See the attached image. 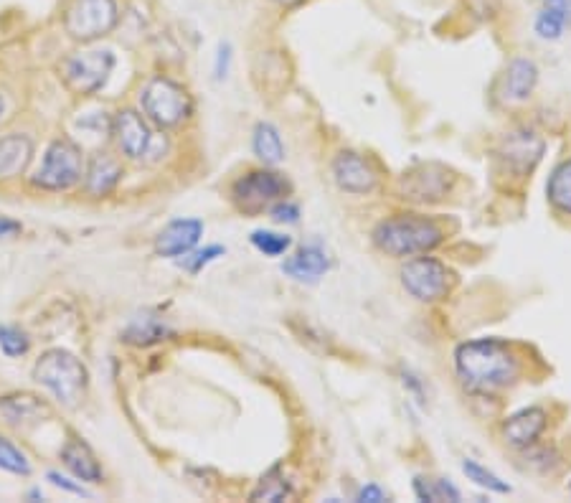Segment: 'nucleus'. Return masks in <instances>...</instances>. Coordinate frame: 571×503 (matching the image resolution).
Here are the masks:
<instances>
[{"label": "nucleus", "mask_w": 571, "mask_h": 503, "mask_svg": "<svg viewBox=\"0 0 571 503\" xmlns=\"http://www.w3.org/2000/svg\"><path fill=\"white\" fill-rule=\"evenodd\" d=\"M33 158V140L28 135L11 133L0 138V178L21 176Z\"/></svg>", "instance_id": "obj_19"}, {"label": "nucleus", "mask_w": 571, "mask_h": 503, "mask_svg": "<svg viewBox=\"0 0 571 503\" xmlns=\"http://www.w3.org/2000/svg\"><path fill=\"white\" fill-rule=\"evenodd\" d=\"M0 470H8L13 476H31L28 458L6 437H0Z\"/></svg>", "instance_id": "obj_27"}, {"label": "nucleus", "mask_w": 571, "mask_h": 503, "mask_svg": "<svg viewBox=\"0 0 571 503\" xmlns=\"http://www.w3.org/2000/svg\"><path fill=\"white\" fill-rule=\"evenodd\" d=\"M272 3H277L280 8H292L297 6V3H302V0H272Z\"/></svg>", "instance_id": "obj_38"}, {"label": "nucleus", "mask_w": 571, "mask_h": 503, "mask_svg": "<svg viewBox=\"0 0 571 503\" xmlns=\"http://www.w3.org/2000/svg\"><path fill=\"white\" fill-rule=\"evenodd\" d=\"M168 336H173L171 326L160 321L158 316H150V313H143V316L135 318V321L125 328V333H122V338H125L127 343H135V346H153V343L165 341Z\"/></svg>", "instance_id": "obj_22"}, {"label": "nucleus", "mask_w": 571, "mask_h": 503, "mask_svg": "<svg viewBox=\"0 0 571 503\" xmlns=\"http://www.w3.org/2000/svg\"><path fill=\"white\" fill-rule=\"evenodd\" d=\"M333 178L338 188L348 191V194H371L379 186V176L371 168V163L353 150H343V153L335 155Z\"/></svg>", "instance_id": "obj_11"}, {"label": "nucleus", "mask_w": 571, "mask_h": 503, "mask_svg": "<svg viewBox=\"0 0 571 503\" xmlns=\"http://www.w3.org/2000/svg\"><path fill=\"white\" fill-rule=\"evenodd\" d=\"M51 483H54L56 488H61V491H69V493H74V496H89L87 491H84V486H82V481L79 483H74L72 478H66V476H61V473H56V470H51L49 476Z\"/></svg>", "instance_id": "obj_34"}, {"label": "nucleus", "mask_w": 571, "mask_h": 503, "mask_svg": "<svg viewBox=\"0 0 571 503\" xmlns=\"http://www.w3.org/2000/svg\"><path fill=\"white\" fill-rule=\"evenodd\" d=\"M462 470H465V476L470 478V481L475 483V486L485 488V491H493V493H511V486L508 483L500 481L495 473H490L488 468H483V465L478 463V460L467 458L465 463H462Z\"/></svg>", "instance_id": "obj_26"}, {"label": "nucleus", "mask_w": 571, "mask_h": 503, "mask_svg": "<svg viewBox=\"0 0 571 503\" xmlns=\"http://www.w3.org/2000/svg\"><path fill=\"white\" fill-rule=\"evenodd\" d=\"M564 28V18H559L554 11H549V8H541L536 21H533V31L544 41H559L561 36H564Z\"/></svg>", "instance_id": "obj_30"}, {"label": "nucleus", "mask_w": 571, "mask_h": 503, "mask_svg": "<svg viewBox=\"0 0 571 503\" xmlns=\"http://www.w3.org/2000/svg\"><path fill=\"white\" fill-rule=\"evenodd\" d=\"M569 493H571V483H569Z\"/></svg>", "instance_id": "obj_40"}, {"label": "nucleus", "mask_w": 571, "mask_h": 503, "mask_svg": "<svg viewBox=\"0 0 571 503\" xmlns=\"http://www.w3.org/2000/svg\"><path fill=\"white\" fill-rule=\"evenodd\" d=\"M0 415L6 417L8 425L13 427H31L51 417V410L49 404L36 394L18 392L0 399Z\"/></svg>", "instance_id": "obj_15"}, {"label": "nucleus", "mask_w": 571, "mask_h": 503, "mask_svg": "<svg viewBox=\"0 0 571 503\" xmlns=\"http://www.w3.org/2000/svg\"><path fill=\"white\" fill-rule=\"evenodd\" d=\"M290 496V483L285 481V476L280 473V468H272L267 476L259 481V486L254 488L252 501H285Z\"/></svg>", "instance_id": "obj_25"}, {"label": "nucleus", "mask_w": 571, "mask_h": 503, "mask_svg": "<svg viewBox=\"0 0 571 503\" xmlns=\"http://www.w3.org/2000/svg\"><path fill=\"white\" fill-rule=\"evenodd\" d=\"M358 501H363V503H381V501H386V493L381 491L376 483H368V486H363L361 491H358Z\"/></svg>", "instance_id": "obj_35"}, {"label": "nucleus", "mask_w": 571, "mask_h": 503, "mask_svg": "<svg viewBox=\"0 0 571 503\" xmlns=\"http://www.w3.org/2000/svg\"><path fill=\"white\" fill-rule=\"evenodd\" d=\"M270 216L277 224H297L300 222V206L292 204V201H287V199H280L272 204Z\"/></svg>", "instance_id": "obj_32"}, {"label": "nucleus", "mask_w": 571, "mask_h": 503, "mask_svg": "<svg viewBox=\"0 0 571 503\" xmlns=\"http://www.w3.org/2000/svg\"><path fill=\"white\" fill-rule=\"evenodd\" d=\"M290 194V181H287L282 173L267 171V168H259V171H249L247 176L237 178L234 186H231V199L242 211H262L264 206H272L275 201L285 199Z\"/></svg>", "instance_id": "obj_8"}, {"label": "nucleus", "mask_w": 571, "mask_h": 503, "mask_svg": "<svg viewBox=\"0 0 571 503\" xmlns=\"http://www.w3.org/2000/svg\"><path fill=\"white\" fill-rule=\"evenodd\" d=\"M252 244L267 257H280L285 255L287 249L292 247V239L287 234H277V232H267V229H257L252 232Z\"/></svg>", "instance_id": "obj_28"}, {"label": "nucleus", "mask_w": 571, "mask_h": 503, "mask_svg": "<svg viewBox=\"0 0 571 503\" xmlns=\"http://www.w3.org/2000/svg\"><path fill=\"white\" fill-rule=\"evenodd\" d=\"M401 285L412 298L422 303H437L450 293L452 275L445 262L434 257H414L401 267Z\"/></svg>", "instance_id": "obj_9"}, {"label": "nucleus", "mask_w": 571, "mask_h": 503, "mask_svg": "<svg viewBox=\"0 0 571 503\" xmlns=\"http://www.w3.org/2000/svg\"><path fill=\"white\" fill-rule=\"evenodd\" d=\"M61 460H64L66 468L72 470V476L77 478V481L102 483V478H105V470L99 465L97 455L92 453V448H89L87 443H82L77 437H72V440L61 448Z\"/></svg>", "instance_id": "obj_17"}, {"label": "nucleus", "mask_w": 571, "mask_h": 503, "mask_svg": "<svg viewBox=\"0 0 571 503\" xmlns=\"http://www.w3.org/2000/svg\"><path fill=\"white\" fill-rule=\"evenodd\" d=\"M224 252L226 249L224 247H219V244H211V247H206V249H201V252H193V255H183V262H181V267H186L188 272H201V267H206L209 262H214V260H219V257H224Z\"/></svg>", "instance_id": "obj_31"}, {"label": "nucleus", "mask_w": 571, "mask_h": 503, "mask_svg": "<svg viewBox=\"0 0 571 503\" xmlns=\"http://www.w3.org/2000/svg\"><path fill=\"white\" fill-rule=\"evenodd\" d=\"M229 69H231V44H229V41H221L219 49H216L214 77L221 82V79L229 77Z\"/></svg>", "instance_id": "obj_33"}, {"label": "nucleus", "mask_w": 571, "mask_h": 503, "mask_svg": "<svg viewBox=\"0 0 571 503\" xmlns=\"http://www.w3.org/2000/svg\"><path fill=\"white\" fill-rule=\"evenodd\" d=\"M252 150L264 166H277L285 161V145H282L280 130L272 122H259L252 135Z\"/></svg>", "instance_id": "obj_21"}, {"label": "nucleus", "mask_w": 571, "mask_h": 503, "mask_svg": "<svg viewBox=\"0 0 571 503\" xmlns=\"http://www.w3.org/2000/svg\"><path fill=\"white\" fill-rule=\"evenodd\" d=\"M539 82V67L531 59H513L506 69V97L513 102L528 100Z\"/></svg>", "instance_id": "obj_20"}, {"label": "nucleus", "mask_w": 571, "mask_h": 503, "mask_svg": "<svg viewBox=\"0 0 571 503\" xmlns=\"http://www.w3.org/2000/svg\"><path fill=\"white\" fill-rule=\"evenodd\" d=\"M33 379L49 389L64 407H79L87 397L89 371L69 351L51 349L33 366Z\"/></svg>", "instance_id": "obj_3"}, {"label": "nucleus", "mask_w": 571, "mask_h": 503, "mask_svg": "<svg viewBox=\"0 0 571 503\" xmlns=\"http://www.w3.org/2000/svg\"><path fill=\"white\" fill-rule=\"evenodd\" d=\"M84 178V153L72 140L59 138L46 148L39 171L31 183L41 191H69Z\"/></svg>", "instance_id": "obj_6"}, {"label": "nucleus", "mask_w": 571, "mask_h": 503, "mask_svg": "<svg viewBox=\"0 0 571 503\" xmlns=\"http://www.w3.org/2000/svg\"><path fill=\"white\" fill-rule=\"evenodd\" d=\"M445 234L427 216L401 214L384 219L374 229V244L391 257L427 255L434 247H440Z\"/></svg>", "instance_id": "obj_2"}, {"label": "nucleus", "mask_w": 571, "mask_h": 503, "mask_svg": "<svg viewBox=\"0 0 571 503\" xmlns=\"http://www.w3.org/2000/svg\"><path fill=\"white\" fill-rule=\"evenodd\" d=\"M122 176H125V171H122V163L115 155L94 153L84 166V188L94 199H105L120 186Z\"/></svg>", "instance_id": "obj_13"}, {"label": "nucleus", "mask_w": 571, "mask_h": 503, "mask_svg": "<svg viewBox=\"0 0 571 503\" xmlns=\"http://www.w3.org/2000/svg\"><path fill=\"white\" fill-rule=\"evenodd\" d=\"M204 237V222L198 219H176L171 222L155 239V252L160 257H181L188 255Z\"/></svg>", "instance_id": "obj_14"}, {"label": "nucleus", "mask_w": 571, "mask_h": 503, "mask_svg": "<svg viewBox=\"0 0 571 503\" xmlns=\"http://www.w3.org/2000/svg\"><path fill=\"white\" fill-rule=\"evenodd\" d=\"M544 140L533 133H511L503 143H500L498 158L508 171L516 173L518 178L528 176L536 168V163L544 155Z\"/></svg>", "instance_id": "obj_12"}, {"label": "nucleus", "mask_w": 571, "mask_h": 503, "mask_svg": "<svg viewBox=\"0 0 571 503\" xmlns=\"http://www.w3.org/2000/svg\"><path fill=\"white\" fill-rule=\"evenodd\" d=\"M455 369L470 392H495L516 382L521 361L506 341L478 338L457 346Z\"/></svg>", "instance_id": "obj_1"}, {"label": "nucleus", "mask_w": 571, "mask_h": 503, "mask_svg": "<svg viewBox=\"0 0 571 503\" xmlns=\"http://www.w3.org/2000/svg\"><path fill=\"white\" fill-rule=\"evenodd\" d=\"M140 105L145 120L153 122L158 130L181 128L193 115V100L188 89L171 77H153L140 89Z\"/></svg>", "instance_id": "obj_4"}, {"label": "nucleus", "mask_w": 571, "mask_h": 503, "mask_svg": "<svg viewBox=\"0 0 571 503\" xmlns=\"http://www.w3.org/2000/svg\"><path fill=\"white\" fill-rule=\"evenodd\" d=\"M3 117H6V100L0 97V122H3Z\"/></svg>", "instance_id": "obj_39"}, {"label": "nucleus", "mask_w": 571, "mask_h": 503, "mask_svg": "<svg viewBox=\"0 0 571 503\" xmlns=\"http://www.w3.org/2000/svg\"><path fill=\"white\" fill-rule=\"evenodd\" d=\"M414 493H417L419 501H460V491L452 486L450 481H434V478L417 476L414 478Z\"/></svg>", "instance_id": "obj_24"}, {"label": "nucleus", "mask_w": 571, "mask_h": 503, "mask_svg": "<svg viewBox=\"0 0 571 503\" xmlns=\"http://www.w3.org/2000/svg\"><path fill=\"white\" fill-rule=\"evenodd\" d=\"M328 267V255L320 247H315V244L297 249L295 255L282 262V270L300 282H318L328 272Z\"/></svg>", "instance_id": "obj_18"}, {"label": "nucleus", "mask_w": 571, "mask_h": 503, "mask_svg": "<svg viewBox=\"0 0 571 503\" xmlns=\"http://www.w3.org/2000/svg\"><path fill=\"white\" fill-rule=\"evenodd\" d=\"M544 8L564 18V23H571V0H544Z\"/></svg>", "instance_id": "obj_36"}, {"label": "nucleus", "mask_w": 571, "mask_h": 503, "mask_svg": "<svg viewBox=\"0 0 571 503\" xmlns=\"http://www.w3.org/2000/svg\"><path fill=\"white\" fill-rule=\"evenodd\" d=\"M546 420L549 417L541 407H526V410L516 412V415H511L503 422V437L513 448H528L544 435Z\"/></svg>", "instance_id": "obj_16"}, {"label": "nucleus", "mask_w": 571, "mask_h": 503, "mask_svg": "<svg viewBox=\"0 0 571 503\" xmlns=\"http://www.w3.org/2000/svg\"><path fill=\"white\" fill-rule=\"evenodd\" d=\"M120 23L117 0H69L64 8V31L79 44L105 39Z\"/></svg>", "instance_id": "obj_5"}, {"label": "nucleus", "mask_w": 571, "mask_h": 503, "mask_svg": "<svg viewBox=\"0 0 571 503\" xmlns=\"http://www.w3.org/2000/svg\"><path fill=\"white\" fill-rule=\"evenodd\" d=\"M112 135H115V143L120 148V153L130 161H148V155H155L158 145H165L163 135H155L148 128V120H145L140 112L135 110H120L115 115L110 125Z\"/></svg>", "instance_id": "obj_10"}, {"label": "nucleus", "mask_w": 571, "mask_h": 503, "mask_svg": "<svg viewBox=\"0 0 571 503\" xmlns=\"http://www.w3.org/2000/svg\"><path fill=\"white\" fill-rule=\"evenodd\" d=\"M18 232H21V224L13 222V219H6V216H0V239L13 237V234Z\"/></svg>", "instance_id": "obj_37"}, {"label": "nucleus", "mask_w": 571, "mask_h": 503, "mask_svg": "<svg viewBox=\"0 0 571 503\" xmlns=\"http://www.w3.org/2000/svg\"><path fill=\"white\" fill-rule=\"evenodd\" d=\"M115 69V54L107 49H87L77 54L66 56L61 61V82L77 97H89L97 94L110 79Z\"/></svg>", "instance_id": "obj_7"}, {"label": "nucleus", "mask_w": 571, "mask_h": 503, "mask_svg": "<svg viewBox=\"0 0 571 503\" xmlns=\"http://www.w3.org/2000/svg\"><path fill=\"white\" fill-rule=\"evenodd\" d=\"M546 196H549L551 206L556 211L571 216V158L569 161H561L551 171L549 183H546Z\"/></svg>", "instance_id": "obj_23"}, {"label": "nucleus", "mask_w": 571, "mask_h": 503, "mask_svg": "<svg viewBox=\"0 0 571 503\" xmlns=\"http://www.w3.org/2000/svg\"><path fill=\"white\" fill-rule=\"evenodd\" d=\"M31 349V338L26 331H21L18 326H0V351L11 359L23 356Z\"/></svg>", "instance_id": "obj_29"}]
</instances>
